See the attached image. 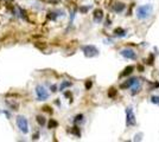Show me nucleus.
<instances>
[{"instance_id":"obj_1","label":"nucleus","mask_w":159,"mask_h":142,"mask_svg":"<svg viewBox=\"0 0 159 142\" xmlns=\"http://www.w3.org/2000/svg\"><path fill=\"white\" fill-rule=\"evenodd\" d=\"M82 51L84 53V56L86 57H89V58L96 57L98 54H99V50L94 45H86V46H83L82 47Z\"/></svg>"},{"instance_id":"obj_2","label":"nucleus","mask_w":159,"mask_h":142,"mask_svg":"<svg viewBox=\"0 0 159 142\" xmlns=\"http://www.w3.org/2000/svg\"><path fill=\"white\" fill-rule=\"evenodd\" d=\"M17 125L18 128L24 133L27 134L29 133V124H27V120L24 116H18L17 117Z\"/></svg>"},{"instance_id":"obj_3","label":"nucleus","mask_w":159,"mask_h":142,"mask_svg":"<svg viewBox=\"0 0 159 142\" xmlns=\"http://www.w3.org/2000/svg\"><path fill=\"white\" fill-rule=\"evenodd\" d=\"M151 11H152V7H151L150 5H145V6H140L138 9V18L140 19H145L147 18Z\"/></svg>"},{"instance_id":"obj_4","label":"nucleus","mask_w":159,"mask_h":142,"mask_svg":"<svg viewBox=\"0 0 159 142\" xmlns=\"http://www.w3.org/2000/svg\"><path fill=\"white\" fill-rule=\"evenodd\" d=\"M36 94H37V97H38L39 101H45V100H47V97H49V94H47L45 88L42 85L36 86Z\"/></svg>"},{"instance_id":"obj_5","label":"nucleus","mask_w":159,"mask_h":142,"mask_svg":"<svg viewBox=\"0 0 159 142\" xmlns=\"http://www.w3.org/2000/svg\"><path fill=\"white\" fill-rule=\"evenodd\" d=\"M126 115H127V125H134L136 124V116H134L132 108H127Z\"/></svg>"},{"instance_id":"obj_6","label":"nucleus","mask_w":159,"mask_h":142,"mask_svg":"<svg viewBox=\"0 0 159 142\" xmlns=\"http://www.w3.org/2000/svg\"><path fill=\"white\" fill-rule=\"evenodd\" d=\"M120 53H121V56H124V57L127 58V59H136V58H137V53L134 52L133 50H131V49L121 50Z\"/></svg>"},{"instance_id":"obj_7","label":"nucleus","mask_w":159,"mask_h":142,"mask_svg":"<svg viewBox=\"0 0 159 142\" xmlns=\"http://www.w3.org/2000/svg\"><path fill=\"white\" fill-rule=\"evenodd\" d=\"M102 18H103V12H102V10H100V9L95 10L94 11V20L96 21V23H100L102 20Z\"/></svg>"},{"instance_id":"obj_8","label":"nucleus","mask_w":159,"mask_h":142,"mask_svg":"<svg viewBox=\"0 0 159 142\" xmlns=\"http://www.w3.org/2000/svg\"><path fill=\"white\" fill-rule=\"evenodd\" d=\"M134 83H137V80L136 78H131V80H128L126 83H124V84H121L120 85V88L121 89H126V88H130V86H132Z\"/></svg>"},{"instance_id":"obj_9","label":"nucleus","mask_w":159,"mask_h":142,"mask_svg":"<svg viewBox=\"0 0 159 142\" xmlns=\"http://www.w3.org/2000/svg\"><path fill=\"white\" fill-rule=\"evenodd\" d=\"M113 10L115 11V12H121V11H124L125 10V5L122 4V3H116L114 6H113Z\"/></svg>"},{"instance_id":"obj_10","label":"nucleus","mask_w":159,"mask_h":142,"mask_svg":"<svg viewBox=\"0 0 159 142\" xmlns=\"http://www.w3.org/2000/svg\"><path fill=\"white\" fill-rule=\"evenodd\" d=\"M134 70V66L133 65H130V66H127L125 70H124V72L120 75V77H125V76H128L130 74H132V71Z\"/></svg>"},{"instance_id":"obj_11","label":"nucleus","mask_w":159,"mask_h":142,"mask_svg":"<svg viewBox=\"0 0 159 142\" xmlns=\"http://www.w3.org/2000/svg\"><path fill=\"white\" fill-rule=\"evenodd\" d=\"M114 33H115L116 36H125V33H126V31H125L124 29H121V27H118V29H115V31H114Z\"/></svg>"},{"instance_id":"obj_12","label":"nucleus","mask_w":159,"mask_h":142,"mask_svg":"<svg viewBox=\"0 0 159 142\" xmlns=\"http://www.w3.org/2000/svg\"><path fill=\"white\" fill-rule=\"evenodd\" d=\"M116 92H118V91H116L114 88H110V89H109V91H108V96L113 98V97H115V96H116Z\"/></svg>"},{"instance_id":"obj_13","label":"nucleus","mask_w":159,"mask_h":142,"mask_svg":"<svg viewBox=\"0 0 159 142\" xmlns=\"http://www.w3.org/2000/svg\"><path fill=\"white\" fill-rule=\"evenodd\" d=\"M37 122L41 125H44L45 124V118L43 116H37Z\"/></svg>"},{"instance_id":"obj_14","label":"nucleus","mask_w":159,"mask_h":142,"mask_svg":"<svg viewBox=\"0 0 159 142\" xmlns=\"http://www.w3.org/2000/svg\"><path fill=\"white\" fill-rule=\"evenodd\" d=\"M71 85V83L70 82H63L62 83V85L59 86V90H64L65 88H67V86H70Z\"/></svg>"},{"instance_id":"obj_15","label":"nucleus","mask_w":159,"mask_h":142,"mask_svg":"<svg viewBox=\"0 0 159 142\" xmlns=\"http://www.w3.org/2000/svg\"><path fill=\"white\" fill-rule=\"evenodd\" d=\"M57 125H58V123L55 121V120H51V121L49 122V128H56Z\"/></svg>"},{"instance_id":"obj_16","label":"nucleus","mask_w":159,"mask_h":142,"mask_svg":"<svg viewBox=\"0 0 159 142\" xmlns=\"http://www.w3.org/2000/svg\"><path fill=\"white\" fill-rule=\"evenodd\" d=\"M151 102L154 104H159V96H153L152 98H151Z\"/></svg>"},{"instance_id":"obj_17","label":"nucleus","mask_w":159,"mask_h":142,"mask_svg":"<svg viewBox=\"0 0 159 142\" xmlns=\"http://www.w3.org/2000/svg\"><path fill=\"white\" fill-rule=\"evenodd\" d=\"M83 118V116L82 115H78V116H76V118H75V122H78V121H81Z\"/></svg>"},{"instance_id":"obj_18","label":"nucleus","mask_w":159,"mask_h":142,"mask_svg":"<svg viewBox=\"0 0 159 142\" xmlns=\"http://www.w3.org/2000/svg\"><path fill=\"white\" fill-rule=\"evenodd\" d=\"M90 86H92V82H90V81H88V82L86 83V88H87V89H89Z\"/></svg>"},{"instance_id":"obj_19","label":"nucleus","mask_w":159,"mask_h":142,"mask_svg":"<svg viewBox=\"0 0 159 142\" xmlns=\"http://www.w3.org/2000/svg\"><path fill=\"white\" fill-rule=\"evenodd\" d=\"M44 109L46 110V111H49V113H51V110H50V108H49V107H44Z\"/></svg>"}]
</instances>
